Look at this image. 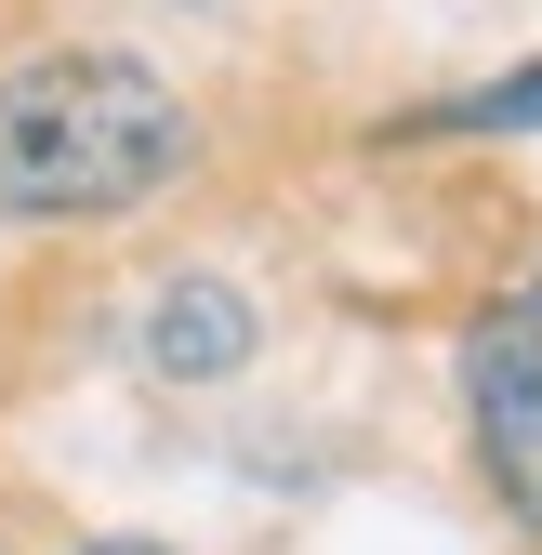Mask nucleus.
Returning <instances> with one entry per match:
<instances>
[{
  "mask_svg": "<svg viewBox=\"0 0 542 555\" xmlns=\"http://www.w3.org/2000/svg\"><path fill=\"white\" fill-rule=\"evenodd\" d=\"M185 172V93L146 53H40L0 80V225H93Z\"/></svg>",
  "mask_w": 542,
  "mask_h": 555,
  "instance_id": "1",
  "label": "nucleus"
},
{
  "mask_svg": "<svg viewBox=\"0 0 542 555\" xmlns=\"http://www.w3.org/2000/svg\"><path fill=\"white\" fill-rule=\"evenodd\" d=\"M251 344H264V318H251L238 278H172V292H146V371L159 384H225Z\"/></svg>",
  "mask_w": 542,
  "mask_h": 555,
  "instance_id": "3",
  "label": "nucleus"
},
{
  "mask_svg": "<svg viewBox=\"0 0 542 555\" xmlns=\"http://www.w3.org/2000/svg\"><path fill=\"white\" fill-rule=\"evenodd\" d=\"M463 410H477V463L503 516L542 529V318H477L463 331Z\"/></svg>",
  "mask_w": 542,
  "mask_h": 555,
  "instance_id": "2",
  "label": "nucleus"
},
{
  "mask_svg": "<svg viewBox=\"0 0 542 555\" xmlns=\"http://www.w3.org/2000/svg\"><path fill=\"white\" fill-rule=\"evenodd\" d=\"M424 132H542V66H516V80H490V93L424 106Z\"/></svg>",
  "mask_w": 542,
  "mask_h": 555,
  "instance_id": "4",
  "label": "nucleus"
},
{
  "mask_svg": "<svg viewBox=\"0 0 542 555\" xmlns=\"http://www.w3.org/2000/svg\"><path fill=\"white\" fill-rule=\"evenodd\" d=\"M80 555H172V542H80Z\"/></svg>",
  "mask_w": 542,
  "mask_h": 555,
  "instance_id": "5",
  "label": "nucleus"
}]
</instances>
